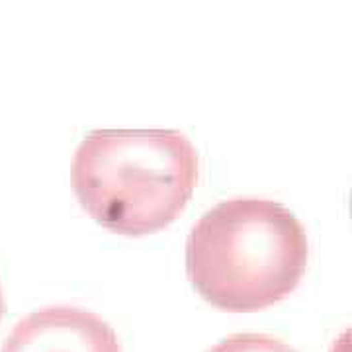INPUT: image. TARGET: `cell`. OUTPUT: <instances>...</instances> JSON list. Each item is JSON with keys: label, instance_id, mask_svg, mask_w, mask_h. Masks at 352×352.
I'll use <instances>...</instances> for the list:
<instances>
[{"label": "cell", "instance_id": "obj_1", "mask_svg": "<svg viewBox=\"0 0 352 352\" xmlns=\"http://www.w3.org/2000/svg\"><path fill=\"white\" fill-rule=\"evenodd\" d=\"M309 261L302 221L280 201L233 198L192 227L186 272L208 303L231 314L270 307L298 288Z\"/></svg>", "mask_w": 352, "mask_h": 352}, {"label": "cell", "instance_id": "obj_2", "mask_svg": "<svg viewBox=\"0 0 352 352\" xmlns=\"http://www.w3.org/2000/svg\"><path fill=\"white\" fill-rule=\"evenodd\" d=\"M198 176V151L178 129H94L71 168L88 215L129 237L170 226L188 206Z\"/></svg>", "mask_w": 352, "mask_h": 352}, {"label": "cell", "instance_id": "obj_4", "mask_svg": "<svg viewBox=\"0 0 352 352\" xmlns=\"http://www.w3.org/2000/svg\"><path fill=\"white\" fill-rule=\"evenodd\" d=\"M208 352H298L288 342L263 333H237L219 340Z\"/></svg>", "mask_w": 352, "mask_h": 352}, {"label": "cell", "instance_id": "obj_5", "mask_svg": "<svg viewBox=\"0 0 352 352\" xmlns=\"http://www.w3.org/2000/svg\"><path fill=\"white\" fill-rule=\"evenodd\" d=\"M2 315H4V294H2V286H0V321H2Z\"/></svg>", "mask_w": 352, "mask_h": 352}, {"label": "cell", "instance_id": "obj_3", "mask_svg": "<svg viewBox=\"0 0 352 352\" xmlns=\"http://www.w3.org/2000/svg\"><path fill=\"white\" fill-rule=\"evenodd\" d=\"M0 352H122V344L100 315L55 305L20 319Z\"/></svg>", "mask_w": 352, "mask_h": 352}]
</instances>
